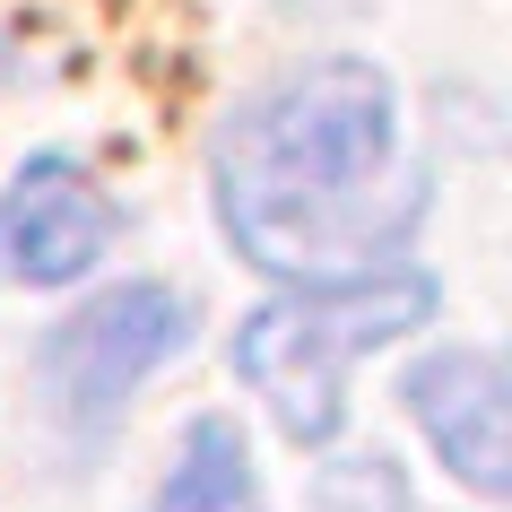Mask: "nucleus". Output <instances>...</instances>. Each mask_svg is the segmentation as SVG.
I'll use <instances>...</instances> for the list:
<instances>
[{
    "label": "nucleus",
    "mask_w": 512,
    "mask_h": 512,
    "mask_svg": "<svg viewBox=\"0 0 512 512\" xmlns=\"http://www.w3.org/2000/svg\"><path fill=\"white\" fill-rule=\"evenodd\" d=\"M426 174L374 61H313L217 131V217L278 278H348L417 226Z\"/></svg>",
    "instance_id": "f257e3e1"
},
{
    "label": "nucleus",
    "mask_w": 512,
    "mask_h": 512,
    "mask_svg": "<svg viewBox=\"0 0 512 512\" xmlns=\"http://www.w3.org/2000/svg\"><path fill=\"white\" fill-rule=\"evenodd\" d=\"M434 322L426 270H348L304 278L296 296H270L235 330V374L270 400L287 443H330L348 417V365L374 356L382 339Z\"/></svg>",
    "instance_id": "f03ea898"
},
{
    "label": "nucleus",
    "mask_w": 512,
    "mask_h": 512,
    "mask_svg": "<svg viewBox=\"0 0 512 512\" xmlns=\"http://www.w3.org/2000/svg\"><path fill=\"white\" fill-rule=\"evenodd\" d=\"M183 339H191V313L174 287H105L87 313H70L44 339V391L87 434V426H105L165 356H183Z\"/></svg>",
    "instance_id": "7ed1b4c3"
},
{
    "label": "nucleus",
    "mask_w": 512,
    "mask_h": 512,
    "mask_svg": "<svg viewBox=\"0 0 512 512\" xmlns=\"http://www.w3.org/2000/svg\"><path fill=\"white\" fill-rule=\"evenodd\" d=\"M113 200L70 157H35L0 191V278L9 287H70L105 261Z\"/></svg>",
    "instance_id": "20e7f679"
},
{
    "label": "nucleus",
    "mask_w": 512,
    "mask_h": 512,
    "mask_svg": "<svg viewBox=\"0 0 512 512\" xmlns=\"http://www.w3.org/2000/svg\"><path fill=\"white\" fill-rule=\"evenodd\" d=\"M408 408L426 443L443 452L460 486L478 495H504L512 486V452H504V365L486 348H434L417 374H408Z\"/></svg>",
    "instance_id": "39448f33"
},
{
    "label": "nucleus",
    "mask_w": 512,
    "mask_h": 512,
    "mask_svg": "<svg viewBox=\"0 0 512 512\" xmlns=\"http://www.w3.org/2000/svg\"><path fill=\"white\" fill-rule=\"evenodd\" d=\"M148 512H261V486H252V460H243V434L226 417H200L183 434V460L174 478L157 486Z\"/></svg>",
    "instance_id": "423d86ee"
},
{
    "label": "nucleus",
    "mask_w": 512,
    "mask_h": 512,
    "mask_svg": "<svg viewBox=\"0 0 512 512\" xmlns=\"http://www.w3.org/2000/svg\"><path fill=\"white\" fill-rule=\"evenodd\" d=\"M313 512H408V486L391 460H330L313 478Z\"/></svg>",
    "instance_id": "0eeeda50"
}]
</instances>
